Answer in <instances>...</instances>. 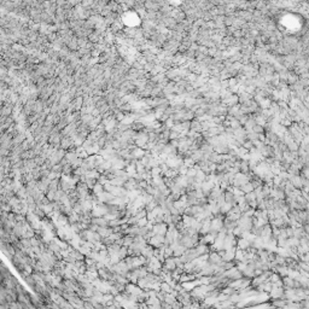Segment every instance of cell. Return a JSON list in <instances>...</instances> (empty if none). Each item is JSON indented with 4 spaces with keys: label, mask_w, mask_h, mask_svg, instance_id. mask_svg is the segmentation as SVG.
I'll return each instance as SVG.
<instances>
[{
    "label": "cell",
    "mask_w": 309,
    "mask_h": 309,
    "mask_svg": "<svg viewBox=\"0 0 309 309\" xmlns=\"http://www.w3.org/2000/svg\"><path fill=\"white\" fill-rule=\"evenodd\" d=\"M199 284H202L201 281H194L193 283V280H188V281H183V284H181V286H183L186 291H191V290H193L194 287H197Z\"/></svg>",
    "instance_id": "obj_1"
},
{
    "label": "cell",
    "mask_w": 309,
    "mask_h": 309,
    "mask_svg": "<svg viewBox=\"0 0 309 309\" xmlns=\"http://www.w3.org/2000/svg\"><path fill=\"white\" fill-rule=\"evenodd\" d=\"M163 269H167V270H174V269H176V262H175V259L167 257L166 261H164V268H163Z\"/></svg>",
    "instance_id": "obj_2"
},
{
    "label": "cell",
    "mask_w": 309,
    "mask_h": 309,
    "mask_svg": "<svg viewBox=\"0 0 309 309\" xmlns=\"http://www.w3.org/2000/svg\"><path fill=\"white\" fill-rule=\"evenodd\" d=\"M148 224H149V219H148V217H142V219L138 220V222H137V225H138L139 227H144V226H146Z\"/></svg>",
    "instance_id": "obj_3"
},
{
    "label": "cell",
    "mask_w": 309,
    "mask_h": 309,
    "mask_svg": "<svg viewBox=\"0 0 309 309\" xmlns=\"http://www.w3.org/2000/svg\"><path fill=\"white\" fill-rule=\"evenodd\" d=\"M248 245H249L248 240H245V239H242V240H239V246H240L242 249H245Z\"/></svg>",
    "instance_id": "obj_4"
}]
</instances>
